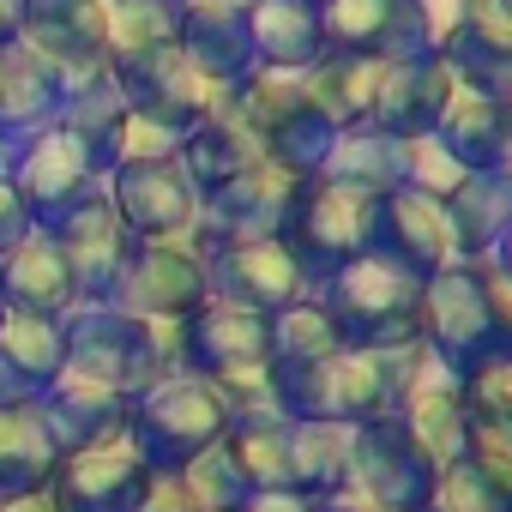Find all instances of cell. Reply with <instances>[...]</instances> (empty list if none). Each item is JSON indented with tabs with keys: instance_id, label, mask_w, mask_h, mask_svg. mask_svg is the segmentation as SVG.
Instances as JSON below:
<instances>
[{
	"instance_id": "cell-1",
	"label": "cell",
	"mask_w": 512,
	"mask_h": 512,
	"mask_svg": "<svg viewBox=\"0 0 512 512\" xmlns=\"http://www.w3.org/2000/svg\"><path fill=\"white\" fill-rule=\"evenodd\" d=\"M416 356H422V344L416 350H356V344H344V350H332L320 362H302V368H266V392H272V410L290 416V422L362 428V422L392 410Z\"/></svg>"
},
{
	"instance_id": "cell-2",
	"label": "cell",
	"mask_w": 512,
	"mask_h": 512,
	"mask_svg": "<svg viewBox=\"0 0 512 512\" xmlns=\"http://www.w3.org/2000/svg\"><path fill=\"white\" fill-rule=\"evenodd\" d=\"M314 296L326 302V314L338 320L344 344H356V350H416L422 344L428 278L404 272L398 260H386L380 247H368L350 266H338Z\"/></svg>"
},
{
	"instance_id": "cell-3",
	"label": "cell",
	"mask_w": 512,
	"mask_h": 512,
	"mask_svg": "<svg viewBox=\"0 0 512 512\" xmlns=\"http://www.w3.org/2000/svg\"><path fill=\"white\" fill-rule=\"evenodd\" d=\"M422 350L446 362L458 380L482 362L506 356V314H500V278L488 260H452L428 278L422 296Z\"/></svg>"
},
{
	"instance_id": "cell-4",
	"label": "cell",
	"mask_w": 512,
	"mask_h": 512,
	"mask_svg": "<svg viewBox=\"0 0 512 512\" xmlns=\"http://www.w3.org/2000/svg\"><path fill=\"white\" fill-rule=\"evenodd\" d=\"M229 422H235V410H229V398H223L211 380H199V374H169V380H157V386L133 404L127 434H133L139 458L151 464V476H181L199 452H211V446L229 434Z\"/></svg>"
},
{
	"instance_id": "cell-5",
	"label": "cell",
	"mask_w": 512,
	"mask_h": 512,
	"mask_svg": "<svg viewBox=\"0 0 512 512\" xmlns=\"http://www.w3.org/2000/svg\"><path fill=\"white\" fill-rule=\"evenodd\" d=\"M374 223H380V199L374 193H362L350 181H332V175H308L296 187V205H290L278 241L296 253L302 272L320 290L338 266L362 260V253L374 247Z\"/></svg>"
},
{
	"instance_id": "cell-6",
	"label": "cell",
	"mask_w": 512,
	"mask_h": 512,
	"mask_svg": "<svg viewBox=\"0 0 512 512\" xmlns=\"http://www.w3.org/2000/svg\"><path fill=\"white\" fill-rule=\"evenodd\" d=\"M67 362L145 398L157 380L181 374L175 368V326H151V320H133L121 308H73L67 320Z\"/></svg>"
},
{
	"instance_id": "cell-7",
	"label": "cell",
	"mask_w": 512,
	"mask_h": 512,
	"mask_svg": "<svg viewBox=\"0 0 512 512\" xmlns=\"http://www.w3.org/2000/svg\"><path fill=\"white\" fill-rule=\"evenodd\" d=\"M434 482H440L434 452L392 410L350 428V494L368 512H428Z\"/></svg>"
},
{
	"instance_id": "cell-8",
	"label": "cell",
	"mask_w": 512,
	"mask_h": 512,
	"mask_svg": "<svg viewBox=\"0 0 512 512\" xmlns=\"http://www.w3.org/2000/svg\"><path fill=\"white\" fill-rule=\"evenodd\" d=\"M7 175H13V187L25 193V205H31V223L49 229L55 217H67L79 199H91V193L103 187L109 163H103V151H97L79 127L55 121V127H43V133H31V139L13 145Z\"/></svg>"
},
{
	"instance_id": "cell-9",
	"label": "cell",
	"mask_w": 512,
	"mask_h": 512,
	"mask_svg": "<svg viewBox=\"0 0 512 512\" xmlns=\"http://www.w3.org/2000/svg\"><path fill=\"white\" fill-rule=\"evenodd\" d=\"M175 368L181 374H199L211 386L266 374L272 368V314L211 296L205 308H193L175 326Z\"/></svg>"
},
{
	"instance_id": "cell-10",
	"label": "cell",
	"mask_w": 512,
	"mask_h": 512,
	"mask_svg": "<svg viewBox=\"0 0 512 512\" xmlns=\"http://www.w3.org/2000/svg\"><path fill=\"white\" fill-rule=\"evenodd\" d=\"M211 302V272H205V253L193 247V235L181 241H133L127 266L115 278L109 308L151 320V326H181L193 308Z\"/></svg>"
},
{
	"instance_id": "cell-11",
	"label": "cell",
	"mask_w": 512,
	"mask_h": 512,
	"mask_svg": "<svg viewBox=\"0 0 512 512\" xmlns=\"http://www.w3.org/2000/svg\"><path fill=\"white\" fill-rule=\"evenodd\" d=\"M109 79L121 85V97H127V109H139V115H151V121H163L169 133H193V127H205L217 109H223V85H211L175 43H163V49H145V55H127V61H115L109 67Z\"/></svg>"
},
{
	"instance_id": "cell-12",
	"label": "cell",
	"mask_w": 512,
	"mask_h": 512,
	"mask_svg": "<svg viewBox=\"0 0 512 512\" xmlns=\"http://www.w3.org/2000/svg\"><path fill=\"white\" fill-rule=\"evenodd\" d=\"M151 464L139 458L133 434L115 428V434H97V440H79L61 452L55 464V500L67 512H139V500L151 494Z\"/></svg>"
},
{
	"instance_id": "cell-13",
	"label": "cell",
	"mask_w": 512,
	"mask_h": 512,
	"mask_svg": "<svg viewBox=\"0 0 512 512\" xmlns=\"http://www.w3.org/2000/svg\"><path fill=\"white\" fill-rule=\"evenodd\" d=\"M296 175L278 169V163H253L241 169L235 181L199 193V223H193V247H211V241H266V235H284V217L296 205Z\"/></svg>"
},
{
	"instance_id": "cell-14",
	"label": "cell",
	"mask_w": 512,
	"mask_h": 512,
	"mask_svg": "<svg viewBox=\"0 0 512 512\" xmlns=\"http://www.w3.org/2000/svg\"><path fill=\"white\" fill-rule=\"evenodd\" d=\"M103 193L133 241H181L199 223V187L187 181L181 157L163 163H121L103 175Z\"/></svg>"
},
{
	"instance_id": "cell-15",
	"label": "cell",
	"mask_w": 512,
	"mask_h": 512,
	"mask_svg": "<svg viewBox=\"0 0 512 512\" xmlns=\"http://www.w3.org/2000/svg\"><path fill=\"white\" fill-rule=\"evenodd\" d=\"M205 253V272H211V296L241 302V308H260V314H284L290 302L314 296V278L302 272V260L278 241H211Z\"/></svg>"
},
{
	"instance_id": "cell-16",
	"label": "cell",
	"mask_w": 512,
	"mask_h": 512,
	"mask_svg": "<svg viewBox=\"0 0 512 512\" xmlns=\"http://www.w3.org/2000/svg\"><path fill=\"white\" fill-rule=\"evenodd\" d=\"M55 247L67 253V272H73V290H79V308H103L115 296V278L127 266V253H133V235L121 229L109 193L97 187L91 199H79L67 217L49 223Z\"/></svg>"
},
{
	"instance_id": "cell-17",
	"label": "cell",
	"mask_w": 512,
	"mask_h": 512,
	"mask_svg": "<svg viewBox=\"0 0 512 512\" xmlns=\"http://www.w3.org/2000/svg\"><path fill=\"white\" fill-rule=\"evenodd\" d=\"M458 97V79L452 67L422 49V55H404V61H386L380 67V85H374V109H368V127L392 133V139H428L446 115V103Z\"/></svg>"
},
{
	"instance_id": "cell-18",
	"label": "cell",
	"mask_w": 512,
	"mask_h": 512,
	"mask_svg": "<svg viewBox=\"0 0 512 512\" xmlns=\"http://www.w3.org/2000/svg\"><path fill=\"white\" fill-rule=\"evenodd\" d=\"M320 25H326V49L380 61V67L428 49V25L416 0H326Z\"/></svg>"
},
{
	"instance_id": "cell-19",
	"label": "cell",
	"mask_w": 512,
	"mask_h": 512,
	"mask_svg": "<svg viewBox=\"0 0 512 512\" xmlns=\"http://www.w3.org/2000/svg\"><path fill=\"white\" fill-rule=\"evenodd\" d=\"M392 416L434 452V464H452L464 452V428H470V398H464V380L434 362L428 350L416 356V368L404 374L398 398H392Z\"/></svg>"
},
{
	"instance_id": "cell-20",
	"label": "cell",
	"mask_w": 512,
	"mask_h": 512,
	"mask_svg": "<svg viewBox=\"0 0 512 512\" xmlns=\"http://www.w3.org/2000/svg\"><path fill=\"white\" fill-rule=\"evenodd\" d=\"M374 247L386 260H398L404 272L416 278H434L458 260V235H452V217L434 193H416V187H398L380 199V223H374Z\"/></svg>"
},
{
	"instance_id": "cell-21",
	"label": "cell",
	"mask_w": 512,
	"mask_h": 512,
	"mask_svg": "<svg viewBox=\"0 0 512 512\" xmlns=\"http://www.w3.org/2000/svg\"><path fill=\"white\" fill-rule=\"evenodd\" d=\"M464 91L512 97V7L506 0H464L458 31L434 49Z\"/></svg>"
},
{
	"instance_id": "cell-22",
	"label": "cell",
	"mask_w": 512,
	"mask_h": 512,
	"mask_svg": "<svg viewBox=\"0 0 512 512\" xmlns=\"http://www.w3.org/2000/svg\"><path fill=\"white\" fill-rule=\"evenodd\" d=\"M0 302L19 308V314H49V320H67L79 308L67 253L55 247L49 229H31L19 247L0 253Z\"/></svg>"
},
{
	"instance_id": "cell-23",
	"label": "cell",
	"mask_w": 512,
	"mask_h": 512,
	"mask_svg": "<svg viewBox=\"0 0 512 512\" xmlns=\"http://www.w3.org/2000/svg\"><path fill=\"white\" fill-rule=\"evenodd\" d=\"M440 151L458 163V169H512V97H494V91H464L446 103L440 127H434Z\"/></svg>"
},
{
	"instance_id": "cell-24",
	"label": "cell",
	"mask_w": 512,
	"mask_h": 512,
	"mask_svg": "<svg viewBox=\"0 0 512 512\" xmlns=\"http://www.w3.org/2000/svg\"><path fill=\"white\" fill-rule=\"evenodd\" d=\"M175 49L223 91L253 73V43H247V19H241L235 0H187Z\"/></svg>"
},
{
	"instance_id": "cell-25",
	"label": "cell",
	"mask_w": 512,
	"mask_h": 512,
	"mask_svg": "<svg viewBox=\"0 0 512 512\" xmlns=\"http://www.w3.org/2000/svg\"><path fill=\"white\" fill-rule=\"evenodd\" d=\"M67 440L55 434L43 398H19V404H0V500L13 494H37L55 482Z\"/></svg>"
},
{
	"instance_id": "cell-26",
	"label": "cell",
	"mask_w": 512,
	"mask_h": 512,
	"mask_svg": "<svg viewBox=\"0 0 512 512\" xmlns=\"http://www.w3.org/2000/svg\"><path fill=\"white\" fill-rule=\"evenodd\" d=\"M241 19H247V43H253V67L308 73L326 55L320 7H302V0H247Z\"/></svg>"
},
{
	"instance_id": "cell-27",
	"label": "cell",
	"mask_w": 512,
	"mask_h": 512,
	"mask_svg": "<svg viewBox=\"0 0 512 512\" xmlns=\"http://www.w3.org/2000/svg\"><path fill=\"white\" fill-rule=\"evenodd\" d=\"M67 115V91L49 79V67L25 49V43H7L0 49V145H19L43 127H55Z\"/></svg>"
},
{
	"instance_id": "cell-28",
	"label": "cell",
	"mask_w": 512,
	"mask_h": 512,
	"mask_svg": "<svg viewBox=\"0 0 512 512\" xmlns=\"http://www.w3.org/2000/svg\"><path fill=\"white\" fill-rule=\"evenodd\" d=\"M440 205L458 235V260H488L512 229V169H476Z\"/></svg>"
},
{
	"instance_id": "cell-29",
	"label": "cell",
	"mask_w": 512,
	"mask_h": 512,
	"mask_svg": "<svg viewBox=\"0 0 512 512\" xmlns=\"http://www.w3.org/2000/svg\"><path fill=\"white\" fill-rule=\"evenodd\" d=\"M266 157V145H260V133H253L229 103L205 121V127H193L187 139H181V169H187V181L199 187V193H211V187H223V181H235L241 169H253Z\"/></svg>"
},
{
	"instance_id": "cell-30",
	"label": "cell",
	"mask_w": 512,
	"mask_h": 512,
	"mask_svg": "<svg viewBox=\"0 0 512 512\" xmlns=\"http://www.w3.org/2000/svg\"><path fill=\"white\" fill-rule=\"evenodd\" d=\"M374 85H380V61H362V55H344V49H326V55L302 73L308 103H314L338 133L368 121V109H374Z\"/></svg>"
},
{
	"instance_id": "cell-31",
	"label": "cell",
	"mask_w": 512,
	"mask_h": 512,
	"mask_svg": "<svg viewBox=\"0 0 512 512\" xmlns=\"http://www.w3.org/2000/svg\"><path fill=\"white\" fill-rule=\"evenodd\" d=\"M0 362L13 368V380H19L31 398H43L49 380L61 374V362H67V326L49 320V314H19V308H7V314H0Z\"/></svg>"
},
{
	"instance_id": "cell-32",
	"label": "cell",
	"mask_w": 512,
	"mask_h": 512,
	"mask_svg": "<svg viewBox=\"0 0 512 512\" xmlns=\"http://www.w3.org/2000/svg\"><path fill=\"white\" fill-rule=\"evenodd\" d=\"M290 488L314 500L350 494V428L344 422H290Z\"/></svg>"
},
{
	"instance_id": "cell-33",
	"label": "cell",
	"mask_w": 512,
	"mask_h": 512,
	"mask_svg": "<svg viewBox=\"0 0 512 512\" xmlns=\"http://www.w3.org/2000/svg\"><path fill=\"white\" fill-rule=\"evenodd\" d=\"M320 175L350 181V187L386 199V193L404 187V139H392V133H380V127H368V121H362V127H344Z\"/></svg>"
},
{
	"instance_id": "cell-34",
	"label": "cell",
	"mask_w": 512,
	"mask_h": 512,
	"mask_svg": "<svg viewBox=\"0 0 512 512\" xmlns=\"http://www.w3.org/2000/svg\"><path fill=\"white\" fill-rule=\"evenodd\" d=\"M247 488H290V416L278 410H241L223 434Z\"/></svg>"
},
{
	"instance_id": "cell-35",
	"label": "cell",
	"mask_w": 512,
	"mask_h": 512,
	"mask_svg": "<svg viewBox=\"0 0 512 512\" xmlns=\"http://www.w3.org/2000/svg\"><path fill=\"white\" fill-rule=\"evenodd\" d=\"M181 7H187V0H103V49H109V67L127 61V55H145V49L175 43Z\"/></svg>"
},
{
	"instance_id": "cell-36",
	"label": "cell",
	"mask_w": 512,
	"mask_h": 512,
	"mask_svg": "<svg viewBox=\"0 0 512 512\" xmlns=\"http://www.w3.org/2000/svg\"><path fill=\"white\" fill-rule=\"evenodd\" d=\"M266 163H278V169H290L296 181H308V175H320L326 169V157H332V145H338V127L302 97L284 121H272L266 127Z\"/></svg>"
},
{
	"instance_id": "cell-37",
	"label": "cell",
	"mask_w": 512,
	"mask_h": 512,
	"mask_svg": "<svg viewBox=\"0 0 512 512\" xmlns=\"http://www.w3.org/2000/svg\"><path fill=\"white\" fill-rule=\"evenodd\" d=\"M332 350H344V332L320 296H302L284 314H272V368H302V362H320Z\"/></svg>"
},
{
	"instance_id": "cell-38",
	"label": "cell",
	"mask_w": 512,
	"mask_h": 512,
	"mask_svg": "<svg viewBox=\"0 0 512 512\" xmlns=\"http://www.w3.org/2000/svg\"><path fill=\"white\" fill-rule=\"evenodd\" d=\"M175 482L187 488V500H193L199 512H241V500L253 494V488H247V476L235 470V458H229V446H223V440H217L211 452H199Z\"/></svg>"
},
{
	"instance_id": "cell-39",
	"label": "cell",
	"mask_w": 512,
	"mask_h": 512,
	"mask_svg": "<svg viewBox=\"0 0 512 512\" xmlns=\"http://www.w3.org/2000/svg\"><path fill=\"white\" fill-rule=\"evenodd\" d=\"M163 157H181V133H169L163 121L139 115V109H121L115 127L103 133V163L121 169V163H163Z\"/></svg>"
},
{
	"instance_id": "cell-40",
	"label": "cell",
	"mask_w": 512,
	"mask_h": 512,
	"mask_svg": "<svg viewBox=\"0 0 512 512\" xmlns=\"http://www.w3.org/2000/svg\"><path fill=\"white\" fill-rule=\"evenodd\" d=\"M428 512H512V500L470 458H452V464H440V482H434Z\"/></svg>"
},
{
	"instance_id": "cell-41",
	"label": "cell",
	"mask_w": 512,
	"mask_h": 512,
	"mask_svg": "<svg viewBox=\"0 0 512 512\" xmlns=\"http://www.w3.org/2000/svg\"><path fill=\"white\" fill-rule=\"evenodd\" d=\"M458 458H470V464L512 500V428H506V422H488V416L470 410V428H464V452H458Z\"/></svg>"
},
{
	"instance_id": "cell-42",
	"label": "cell",
	"mask_w": 512,
	"mask_h": 512,
	"mask_svg": "<svg viewBox=\"0 0 512 512\" xmlns=\"http://www.w3.org/2000/svg\"><path fill=\"white\" fill-rule=\"evenodd\" d=\"M464 175H470V169H458V163L440 151V139H434V133H428V139H404V187L446 199Z\"/></svg>"
},
{
	"instance_id": "cell-43",
	"label": "cell",
	"mask_w": 512,
	"mask_h": 512,
	"mask_svg": "<svg viewBox=\"0 0 512 512\" xmlns=\"http://www.w3.org/2000/svg\"><path fill=\"white\" fill-rule=\"evenodd\" d=\"M464 398H470V410H476V416H488V422H506V428H512V350H506V356H494V362H482L476 374H464Z\"/></svg>"
},
{
	"instance_id": "cell-44",
	"label": "cell",
	"mask_w": 512,
	"mask_h": 512,
	"mask_svg": "<svg viewBox=\"0 0 512 512\" xmlns=\"http://www.w3.org/2000/svg\"><path fill=\"white\" fill-rule=\"evenodd\" d=\"M31 229H37V223H31V205H25V193L13 187V175H7V169H0V253H7V247H19Z\"/></svg>"
},
{
	"instance_id": "cell-45",
	"label": "cell",
	"mask_w": 512,
	"mask_h": 512,
	"mask_svg": "<svg viewBox=\"0 0 512 512\" xmlns=\"http://www.w3.org/2000/svg\"><path fill=\"white\" fill-rule=\"evenodd\" d=\"M241 512H326V500L296 494V488H253V494L241 500Z\"/></svg>"
},
{
	"instance_id": "cell-46",
	"label": "cell",
	"mask_w": 512,
	"mask_h": 512,
	"mask_svg": "<svg viewBox=\"0 0 512 512\" xmlns=\"http://www.w3.org/2000/svg\"><path fill=\"white\" fill-rule=\"evenodd\" d=\"M416 7H422V25H428V49H440L464 19V0H416Z\"/></svg>"
},
{
	"instance_id": "cell-47",
	"label": "cell",
	"mask_w": 512,
	"mask_h": 512,
	"mask_svg": "<svg viewBox=\"0 0 512 512\" xmlns=\"http://www.w3.org/2000/svg\"><path fill=\"white\" fill-rule=\"evenodd\" d=\"M139 512H199V506L187 500V488H181L175 476H157V482H151V494L139 500Z\"/></svg>"
},
{
	"instance_id": "cell-48",
	"label": "cell",
	"mask_w": 512,
	"mask_h": 512,
	"mask_svg": "<svg viewBox=\"0 0 512 512\" xmlns=\"http://www.w3.org/2000/svg\"><path fill=\"white\" fill-rule=\"evenodd\" d=\"M0 512H67L55 500V488H37V494H13V500H0Z\"/></svg>"
},
{
	"instance_id": "cell-49",
	"label": "cell",
	"mask_w": 512,
	"mask_h": 512,
	"mask_svg": "<svg viewBox=\"0 0 512 512\" xmlns=\"http://www.w3.org/2000/svg\"><path fill=\"white\" fill-rule=\"evenodd\" d=\"M19 31H25V0H0V49L19 43Z\"/></svg>"
},
{
	"instance_id": "cell-50",
	"label": "cell",
	"mask_w": 512,
	"mask_h": 512,
	"mask_svg": "<svg viewBox=\"0 0 512 512\" xmlns=\"http://www.w3.org/2000/svg\"><path fill=\"white\" fill-rule=\"evenodd\" d=\"M488 266H494V272H500V278L512 284V229H506V241H500V247L488 253Z\"/></svg>"
},
{
	"instance_id": "cell-51",
	"label": "cell",
	"mask_w": 512,
	"mask_h": 512,
	"mask_svg": "<svg viewBox=\"0 0 512 512\" xmlns=\"http://www.w3.org/2000/svg\"><path fill=\"white\" fill-rule=\"evenodd\" d=\"M494 278H500V272H494ZM500 314H506V350H512V284H506V278H500Z\"/></svg>"
},
{
	"instance_id": "cell-52",
	"label": "cell",
	"mask_w": 512,
	"mask_h": 512,
	"mask_svg": "<svg viewBox=\"0 0 512 512\" xmlns=\"http://www.w3.org/2000/svg\"><path fill=\"white\" fill-rule=\"evenodd\" d=\"M326 512H368V506H362L356 494H332V500H326Z\"/></svg>"
},
{
	"instance_id": "cell-53",
	"label": "cell",
	"mask_w": 512,
	"mask_h": 512,
	"mask_svg": "<svg viewBox=\"0 0 512 512\" xmlns=\"http://www.w3.org/2000/svg\"><path fill=\"white\" fill-rule=\"evenodd\" d=\"M302 7H326V0H302Z\"/></svg>"
},
{
	"instance_id": "cell-54",
	"label": "cell",
	"mask_w": 512,
	"mask_h": 512,
	"mask_svg": "<svg viewBox=\"0 0 512 512\" xmlns=\"http://www.w3.org/2000/svg\"><path fill=\"white\" fill-rule=\"evenodd\" d=\"M0 314H7V302H0Z\"/></svg>"
},
{
	"instance_id": "cell-55",
	"label": "cell",
	"mask_w": 512,
	"mask_h": 512,
	"mask_svg": "<svg viewBox=\"0 0 512 512\" xmlns=\"http://www.w3.org/2000/svg\"><path fill=\"white\" fill-rule=\"evenodd\" d=\"M506 7H512V0H506Z\"/></svg>"
}]
</instances>
